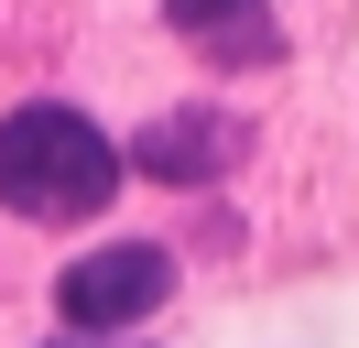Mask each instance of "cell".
Listing matches in <instances>:
<instances>
[{
  "instance_id": "6da1fadb",
  "label": "cell",
  "mask_w": 359,
  "mask_h": 348,
  "mask_svg": "<svg viewBox=\"0 0 359 348\" xmlns=\"http://www.w3.org/2000/svg\"><path fill=\"white\" fill-rule=\"evenodd\" d=\"M120 196V142L66 98H33L0 120V207L33 229H76Z\"/></svg>"
},
{
  "instance_id": "7a4b0ae2",
  "label": "cell",
  "mask_w": 359,
  "mask_h": 348,
  "mask_svg": "<svg viewBox=\"0 0 359 348\" xmlns=\"http://www.w3.org/2000/svg\"><path fill=\"white\" fill-rule=\"evenodd\" d=\"M163 294H175V250H163V239H109V250H88V261L55 272L66 326H131V316H153Z\"/></svg>"
},
{
  "instance_id": "3957f363",
  "label": "cell",
  "mask_w": 359,
  "mask_h": 348,
  "mask_svg": "<svg viewBox=\"0 0 359 348\" xmlns=\"http://www.w3.org/2000/svg\"><path fill=\"white\" fill-rule=\"evenodd\" d=\"M163 22H175L207 65H272V55H283L272 0H163Z\"/></svg>"
},
{
  "instance_id": "277c9868",
  "label": "cell",
  "mask_w": 359,
  "mask_h": 348,
  "mask_svg": "<svg viewBox=\"0 0 359 348\" xmlns=\"http://www.w3.org/2000/svg\"><path fill=\"white\" fill-rule=\"evenodd\" d=\"M229 152H240V130L207 120V109H185V120H153V130H142L131 163L153 174V185H207V174H229Z\"/></svg>"
}]
</instances>
